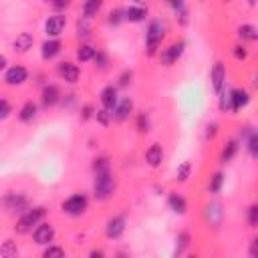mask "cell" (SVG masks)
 <instances>
[{"label": "cell", "instance_id": "obj_1", "mask_svg": "<svg viewBox=\"0 0 258 258\" xmlns=\"http://www.w3.org/2000/svg\"><path fill=\"white\" fill-rule=\"evenodd\" d=\"M93 198L97 202H107L115 196L117 189V181L111 169H103V171H93Z\"/></svg>", "mask_w": 258, "mask_h": 258}, {"label": "cell", "instance_id": "obj_2", "mask_svg": "<svg viewBox=\"0 0 258 258\" xmlns=\"http://www.w3.org/2000/svg\"><path fill=\"white\" fill-rule=\"evenodd\" d=\"M46 216V208L44 206H28L24 212H20L16 224H14V232L16 234H30Z\"/></svg>", "mask_w": 258, "mask_h": 258}, {"label": "cell", "instance_id": "obj_3", "mask_svg": "<svg viewBox=\"0 0 258 258\" xmlns=\"http://www.w3.org/2000/svg\"><path fill=\"white\" fill-rule=\"evenodd\" d=\"M165 32H167V28H165L163 20H159V18L149 20L147 30H145V52H147V56L157 54V50H159V46L165 38Z\"/></svg>", "mask_w": 258, "mask_h": 258}, {"label": "cell", "instance_id": "obj_4", "mask_svg": "<svg viewBox=\"0 0 258 258\" xmlns=\"http://www.w3.org/2000/svg\"><path fill=\"white\" fill-rule=\"evenodd\" d=\"M185 52V40H173V42H169L165 48H161V50H157V56H159V62L163 64V67H173L179 58H181V54Z\"/></svg>", "mask_w": 258, "mask_h": 258}, {"label": "cell", "instance_id": "obj_5", "mask_svg": "<svg viewBox=\"0 0 258 258\" xmlns=\"http://www.w3.org/2000/svg\"><path fill=\"white\" fill-rule=\"evenodd\" d=\"M87 208H89V198L85 194H73L67 200H62V204H60V210L71 218L83 216L87 212Z\"/></svg>", "mask_w": 258, "mask_h": 258}, {"label": "cell", "instance_id": "obj_6", "mask_svg": "<svg viewBox=\"0 0 258 258\" xmlns=\"http://www.w3.org/2000/svg\"><path fill=\"white\" fill-rule=\"evenodd\" d=\"M0 204L6 214H20L28 208V198L22 191H6Z\"/></svg>", "mask_w": 258, "mask_h": 258}, {"label": "cell", "instance_id": "obj_7", "mask_svg": "<svg viewBox=\"0 0 258 258\" xmlns=\"http://www.w3.org/2000/svg\"><path fill=\"white\" fill-rule=\"evenodd\" d=\"M250 93H248V89H244V87H234V89H230L228 91V113H238L240 109H244L248 103H250Z\"/></svg>", "mask_w": 258, "mask_h": 258}, {"label": "cell", "instance_id": "obj_8", "mask_svg": "<svg viewBox=\"0 0 258 258\" xmlns=\"http://www.w3.org/2000/svg\"><path fill=\"white\" fill-rule=\"evenodd\" d=\"M67 28V16L62 12H54L44 22V34L46 38H58Z\"/></svg>", "mask_w": 258, "mask_h": 258}, {"label": "cell", "instance_id": "obj_9", "mask_svg": "<svg viewBox=\"0 0 258 258\" xmlns=\"http://www.w3.org/2000/svg\"><path fill=\"white\" fill-rule=\"evenodd\" d=\"M125 228H127V218L123 214H115L105 224V236L109 240H119L125 234Z\"/></svg>", "mask_w": 258, "mask_h": 258}, {"label": "cell", "instance_id": "obj_10", "mask_svg": "<svg viewBox=\"0 0 258 258\" xmlns=\"http://www.w3.org/2000/svg\"><path fill=\"white\" fill-rule=\"evenodd\" d=\"M28 81V69L22 67V64H12V67H6L4 71V83L8 87H20Z\"/></svg>", "mask_w": 258, "mask_h": 258}, {"label": "cell", "instance_id": "obj_11", "mask_svg": "<svg viewBox=\"0 0 258 258\" xmlns=\"http://www.w3.org/2000/svg\"><path fill=\"white\" fill-rule=\"evenodd\" d=\"M30 234H32V242H34L36 246H46V244H50V242L54 240V236H56L54 226H52L50 222H40Z\"/></svg>", "mask_w": 258, "mask_h": 258}, {"label": "cell", "instance_id": "obj_12", "mask_svg": "<svg viewBox=\"0 0 258 258\" xmlns=\"http://www.w3.org/2000/svg\"><path fill=\"white\" fill-rule=\"evenodd\" d=\"M56 75H58L64 83L75 85V83H79V79H81V69H79V64H75V62H71V60H60V62L56 64Z\"/></svg>", "mask_w": 258, "mask_h": 258}, {"label": "cell", "instance_id": "obj_13", "mask_svg": "<svg viewBox=\"0 0 258 258\" xmlns=\"http://www.w3.org/2000/svg\"><path fill=\"white\" fill-rule=\"evenodd\" d=\"M60 97H62V93H60L58 85L46 83V85L42 87V91H40V105H42L44 109H50V107H54V105L60 103Z\"/></svg>", "mask_w": 258, "mask_h": 258}, {"label": "cell", "instance_id": "obj_14", "mask_svg": "<svg viewBox=\"0 0 258 258\" xmlns=\"http://www.w3.org/2000/svg\"><path fill=\"white\" fill-rule=\"evenodd\" d=\"M131 113H133V99H131V97H121V99L117 101V105L113 107L111 117H113L115 123H123V121L129 119Z\"/></svg>", "mask_w": 258, "mask_h": 258}, {"label": "cell", "instance_id": "obj_15", "mask_svg": "<svg viewBox=\"0 0 258 258\" xmlns=\"http://www.w3.org/2000/svg\"><path fill=\"white\" fill-rule=\"evenodd\" d=\"M99 101H101V107L107 109V111H113V107L117 105L119 101V87L117 85H107L101 89L99 93Z\"/></svg>", "mask_w": 258, "mask_h": 258}, {"label": "cell", "instance_id": "obj_16", "mask_svg": "<svg viewBox=\"0 0 258 258\" xmlns=\"http://www.w3.org/2000/svg\"><path fill=\"white\" fill-rule=\"evenodd\" d=\"M210 81H212V87H214L216 95H218L222 89H226V67H224L222 60H216V62H214V67H212V71H210Z\"/></svg>", "mask_w": 258, "mask_h": 258}, {"label": "cell", "instance_id": "obj_17", "mask_svg": "<svg viewBox=\"0 0 258 258\" xmlns=\"http://www.w3.org/2000/svg\"><path fill=\"white\" fill-rule=\"evenodd\" d=\"M204 218H206V222L212 226V228H220V224H222V218H224V210H222V204L220 202H210L208 206H206V210H204Z\"/></svg>", "mask_w": 258, "mask_h": 258}, {"label": "cell", "instance_id": "obj_18", "mask_svg": "<svg viewBox=\"0 0 258 258\" xmlns=\"http://www.w3.org/2000/svg\"><path fill=\"white\" fill-rule=\"evenodd\" d=\"M147 14H149V10H147V6H143V4H131V6L123 8L125 22H133V24L143 22V20L147 18Z\"/></svg>", "mask_w": 258, "mask_h": 258}, {"label": "cell", "instance_id": "obj_19", "mask_svg": "<svg viewBox=\"0 0 258 258\" xmlns=\"http://www.w3.org/2000/svg\"><path fill=\"white\" fill-rule=\"evenodd\" d=\"M62 50V42L58 38H46L42 44H40V56L42 60H52L60 54Z\"/></svg>", "mask_w": 258, "mask_h": 258}, {"label": "cell", "instance_id": "obj_20", "mask_svg": "<svg viewBox=\"0 0 258 258\" xmlns=\"http://www.w3.org/2000/svg\"><path fill=\"white\" fill-rule=\"evenodd\" d=\"M240 139L246 143V149H248L250 157L256 159L258 157V133H256V129L244 127V131H240Z\"/></svg>", "mask_w": 258, "mask_h": 258}, {"label": "cell", "instance_id": "obj_21", "mask_svg": "<svg viewBox=\"0 0 258 258\" xmlns=\"http://www.w3.org/2000/svg\"><path fill=\"white\" fill-rule=\"evenodd\" d=\"M163 157H165V153H163L161 143H151V145L145 149V163H147L149 167H159V165L163 163Z\"/></svg>", "mask_w": 258, "mask_h": 258}, {"label": "cell", "instance_id": "obj_22", "mask_svg": "<svg viewBox=\"0 0 258 258\" xmlns=\"http://www.w3.org/2000/svg\"><path fill=\"white\" fill-rule=\"evenodd\" d=\"M32 44H34V36L30 32H20L12 40V50L18 52V54H24V52H28L32 48Z\"/></svg>", "mask_w": 258, "mask_h": 258}, {"label": "cell", "instance_id": "obj_23", "mask_svg": "<svg viewBox=\"0 0 258 258\" xmlns=\"http://www.w3.org/2000/svg\"><path fill=\"white\" fill-rule=\"evenodd\" d=\"M238 151H240V139H228L226 145H224L222 151H220V163H222V165L230 163V161L236 157Z\"/></svg>", "mask_w": 258, "mask_h": 258}, {"label": "cell", "instance_id": "obj_24", "mask_svg": "<svg viewBox=\"0 0 258 258\" xmlns=\"http://www.w3.org/2000/svg\"><path fill=\"white\" fill-rule=\"evenodd\" d=\"M36 115H38V105L34 101H26L18 109V121L20 123H32L36 119Z\"/></svg>", "mask_w": 258, "mask_h": 258}, {"label": "cell", "instance_id": "obj_25", "mask_svg": "<svg viewBox=\"0 0 258 258\" xmlns=\"http://www.w3.org/2000/svg\"><path fill=\"white\" fill-rule=\"evenodd\" d=\"M167 208L173 212V214H177V216H183L185 212H187V202H185V198L181 196V194H169L167 196Z\"/></svg>", "mask_w": 258, "mask_h": 258}, {"label": "cell", "instance_id": "obj_26", "mask_svg": "<svg viewBox=\"0 0 258 258\" xmlns=\"http://www.w3.org/2000/svg\"><path fill=\"white\" fill-rule=\"evenodd\" d=\"M165 4L173 10L175 18L179 20V24H187V8H185V0H165Z\"/></svg>", "mask_w": 258, "mask_h": 258}, {"label": "cell", "instance_id": "obj_27", "mask_svg": "<svg viewBox=\"0 0 258 258\" xmlns=\"http://www.w3.org/2000/svg\"><path fill=\"white\" fill-rule=\"evenodd\" d=\"M236 34H238V38L244 42H254V40H258V28L254 26V24H240L238 28H236Z\"/></svg>", "mask_w": 258, "mask_h": 258}, {"label": "cell", "instance_id": "obj_28", "mask_svg": "<svg viewBox=\"0 0 258 258\" xmlns=\"http://www.w3.org/2000/svg\"><path fill=\"white\" fill-rule=\"evenodd\" d=\"M101 8H103V0H85L83 6H81V12H83L85 18L91 20L101 12Z\"/></svg>", "mask_w": 258, "mask_h": 258}, {"label": "cell", "instance_id": "obj_29", "mask_svg": "<svg viewBox=\"0 0 258 258\" xmlns=\"http://www.w3.org/2000/svg\"><path fill=\"white\" fill-rule=\"evenodd\" d=\"M75 32H77V38H81V40H87V38L93 34V26H91V20H89V18H85V16H81V18L77 20Z\"/></svg>", "mask_w": 258, "mask_h": 258}, {"label": "cell", "instance_id": "obj_30", "mask_svg": "<svg viewBox=\"0 0 258 258\" xmlns=\"http://www.w3.org/2000/svg\"><path fill=\"white\" fill-rule=\"evenodd\" d=\"M97 48L93 44H87V42H81L79 48H77V60L79 62H91L93 56H95Z\"/></svg>", "mask_w": 258, "mask_h": 258}, {"label": "cell", "instance_id": "obj_31", "mask_svg": "<svg viewBox=\"0 0 258 258\" xmlns=\"http://www.w3.org/2000/svg\"><path fill=\"white\" fill-rule=\"evenodd\" d=\"M224 181H226V175L224 171H214L210 181H208V191L210 194H220V189L224 187Z\"/></svg>", "mask_w": 258, "mask_h": 258}, {"label": "cell", "instance_id": "obj_32", "mask_svg": "<svg viewBox=\"0 0 258 258\" xmlns=\"http://www.w3.org/2000/svg\"><path fill=\"white\" fill-rule=\"evenodd\" d=\"M189 242H191V236H189V232H179L177 234V238H175V250H173V254L175 256H181L187 248H189Z\"/></svg>", "mask_w": 258, "mask_h": 258}, {"label": "cell", "instance_id": "obj_33", "mask_svg": "<svg viewBox=\"0 0 258 258\" xmlns=\"http://www.w3.org/2000/svg\"><path fill=\"white\" fill-rule=\"evenodd\" d=\"M135 129H137V133H141V135L149 133V129H151V119H149V113H145V111L137 113V117H135Z\"/></svg>", "mask_w": 258, "mask_h": 258}, {"label": "cell", "instance_id": "obj_34", "mask_svg": "<svg viewBox=\"0 0 258 258\" xmlns=\"http://www.w3.org/2000/svg\"><path fill=\"white\" fill-rule=\"evenodd\" d=\"M189 175H191V161L185 159V161H181V163L175 167V181L185 183V181L189 179Z\"/></svg>", "mask_w": 258, "mask_h": 258}, {"label": "cell", "instance_id": "obj_35", "mask_svg": "<svg viewBox=\"0 0 258 258\" xmlns=\"http://www.w3.org/2000/svg\"><path fill=\"white\" fill-rule=\"evenodd\" d=\"M67 252H64V248L62 246H56V244H46L44 246V250H42V258H62Z\"/></svg>", "mask_w": 258, "mask_h": 258}, {"label": "cell", "instance_id": "obj_36", "mask_svg": "<svg viewBox=\"0 0 258 258\" xmlns=\"http://www.w3.org/2000/svg\"><path fill=\"white\" fill-rule=\"evenodd\" d=\"M121 22H125V16H123V8H113L107 16V24L109 26H119Z\"/></svg>", "mask_w": 258, "mask_h": 258}, {"label": "cell", "instance_id": "obj_37", "mask_svg": "<svg viewBox=\"0 0 258 258\" xmlns=\"http://www.w3.org/2000/svg\"><path fill=\"white\" fill-rule=\"evenodd\" d=\"M0 254H2L4 258H12V256H16V254H18V246H16V242H14V240H6V242L0 246Z\"/></svg>", "mask_w": 258, "mask_h": 258}, {"label": "cell", "instance_id": "obj_38", "mask_svg": "<svg viewBox=\"0 0 258 258\" xmlns=\"http://www.w3.org/2000/svg\"><path fill=\"white\" fill-rule=\"evenodd\" d=\"M93 62H95V67H97L99 71H105V69L109 67V54H107L105 50H97L95 56H93Z\"/></svg>", "mask_w": 258, "mask_h": 258}, {"label": "cell", "instance_id": "obj_39", "mask_svg": "<svg viewBox=\"0 0 258 258\" xmlns=\"http://www.w3.org/2000/svg\"><path fill=\"white\" fill-rule=\"evenodd\" d=\"M131 83H133V71H131V69H125V71H121V75L117 77V87L125 89V87H129Z\"/></svg>", "mask_w": 258, "mask_h": 258}, {"label": "cell", "instance_id": "obj_40", "mask_svg": "<svg viewBox=\"0 0 258 258\" xmlns=\"http://www.w3.org/2000/svg\"><path fill=\"white\" fill-rule=\"evenodd\" d=\"M103 169H111V161H109V157L99 155L93 159V171H103Z\"/></svg>", "mask_w": 258, "mask_h": 258}, {"label": "cell", "instance_id": "obj_41", "mask_svg": "<svg viewBox=\"0 0 258 258\" xmlns=\"http://www.w3.org/2000/svg\"><path fill=\"white\" fill-rule=\"evenodd\" d=\"M246 220H248V226L250 228H256L258 226V204H252L246 212Z\"/></svg>", "mask_w": 258, "mask_h": 258}, {"label": "cell", "instance_id": "obj_42", "mask_svg": "<svg viewBox=\"0 0 258 258\" xmlns=\"http://www.w3.org/2000/svg\"><path fill=\"white\" fill-rule=\"evenodd\" d=\"M95 119L103 125V127H107L111 121H113V117H111V111H107V109H97L95 111Z\"/></svg>", "mask_w": 258, "mask_h": 258}, {"label": "cell", "instance_id": "obj_43", "mask_svg": "<svg viewBox=\"0 0 258 258\" xmlns=\"http://www.w3.org/2000/svg\"><path fill=\"white\" fill-rule=\"evenodd\" d=\"M10 113H12V105H10V101L4 99V97H0V121L8 119Z\"/></svg>", "mask_w": 258, "mask_h": 258}, {"label": "cell", "instance_id": "obj_44", "mask_svg": "<svg viewBox=\"0 0 258 258\" xmlns=\"http://www.w3.org/2000/svg\"><path fill=\"white\" fill-rule=\"evenodd\" d=\"M42 2L48 4L50 8H54L56 12H62V10H67L71 6V0H42Z\"/></svg>", "mask_w": 258, "mask_h": 258}, {"label": "cell", "instance_id": "obj_45", "mask_svg": "<svg viewBox=\"0 0 258 258\" xmlns=\"http://www.w3.org/2000/svg\"><path fill=\"white\" fill-rule=\"evenodd\" d=\"M232 54L236 60H246L248 58V48L244 44H234L232 46Z\"/></svg>", "mask_w": 258, "mask_h": 258}, {"label": "cell", "instance_id": "obj_46", "mask_svg": "<svg viewBox=\"0 0 258 258\" xmlns=\"http://www.w3.org/2000/svg\"><path fill=\"white\" fill-rule=\"evenodd\" d=\"M95 107L93 105H83V109H81V119L83 121H89V119H93L95 117Z\"/></svg>", "mask_w": 258, "mask_h": 258}, {"label": "cell", "instance_id": "obj_47", "mask_svg": "<svg viewBox=\"0 0 258 258\" xmlns=\"http://www.w3.org/2000/svg\"><path fill=\"white\" fill-rule=\"evenodd\" d=\"M216 135H218V123H208V125H206V135H204V137H206V139H214Z\"/></svg>", "mask_w": 258, "mask_h": 258}, {"label": "cell", "instance_id": "obj_48", "mask_svg": "<svg viewBox=\"0 0 258 258\" xmlns=\"http://www.w3.org/2000/svg\"><path fill=\"white\" fill-rule=\"evenodd\" d=\"M252 258H256L258 256V238H252V242H250V252H248Z\"/></svg>", "mask_w": 258, "mask_h": 258}, {"label": "cell", "instance_id": "obj_49", "mask_svg": "<svg viewBox=\"0 0 258 258\" xmlns=\"http://www.w3.org/2000/svg\"><path fill=\"white\" fill-rule=\"evenodd\" d=\"M89 256H91V258H103V256H105V252H103V250H91V252H89Z\"/></svg>", "mask_w": 258, "mask_h": 258}, {"label": "cell", "instance_id": "obj_50", "mask_svg": "<svg viewBox=\"0 0 258 258\" xmlns=\"http://www.w3.org/2000/svg\"><path fill=\"white\" fill-rule=\"evenodd\" d=\"M6 64H8L6 56H4V54H0V71H4V69H6Z\"/></svg>", "mask_w": 258, "mask_h": 258}, {"label": "cell", "instance_id": "obj_51", "mask_svg": "<svg viewBox=\"0 0 258 258\" xmlns=\"http://www.w3.org/2000/svg\"><path fill=\"white\" fill-rule=\"evenodd\" d=\"M248 4H250V6H256V0H248Z\"/></svg>", "mask_w": 258, "mask_h": 258}, {"label": "cell", "instance_id": "obj_52", "mask_svg": "<svg viewBox=\"0 0 258 258\" xmlns=\"http://www.w3.org/2000/svg\"><path fill=\"white\" fill-rule=\"evenodd\" d=\"M226 2H228V0H226Z\"/></svg>", "mask_w": 258, "mask_h": 258}]
</instances>
